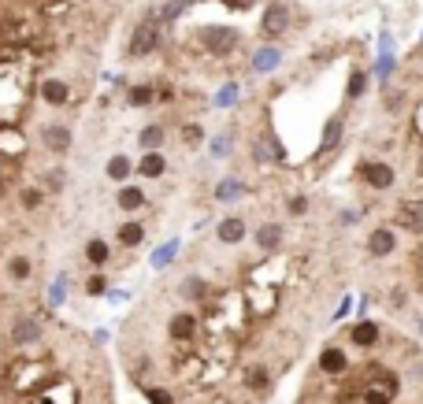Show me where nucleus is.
Here are the masks:
<instances>
[{
	"instance_id": "nucleus-27",
	"label": "nucleus",
	"mask_w": 423,
	"mask_h": 404,
	"mask_svg": "<svg viewBox=\"0 0 423 404\" xmlns=\"http://www.w3.org/2000/svg\"><path fill=\"white\" fill-rule=\"evenodd\" d=\"M67 286H71V274L60 271L56 282H52V289H49V297H45V305H49V308H60L63 300H67Z\"/></svg>"
},
{
	"instance_id": "nucleus-15",
	"label": "nucleus",
	"mask_w": 423,
	"mask_h": 404,
	"mask_svg": "<svg viewBox=\"0 0 423 404\" xmlns=\"http://www.w3.org/2000/svg\"><path fill=\"white\" fill-rule=\"evenodd\" d=\"M249 193H253L249 178H245L242 171H231V174H223V178L212 186V204H242Z\"/></svg>"
},
{
	"instance_id": "nucleus-26",
	"label": "nucleus",
	"mask_w": 423,
	"mask_h": 404,
	"mask_svg": "<svg viewBox=\"0 0 423 404\" xmlns=\"http://www.w3.org/2000/svg\"><path fill=\"white\" fill-rule=\"evenodd\" d=\"M108 289H112V274L108 271H89L82 278V293L86 297H108Z\"/></svg>"
},
{
	"instance_id": "nucleus-4",
	"label": "nucleus",
	"mask_w": 423,
	"mask_h": 404,
	"mask_svg": "<svg viewBox=\"0 0 423 404\" xmlns=\"http://www.w3.org/2000/svg\"><path fill=\"white\" fill-rule=\"evenodd\" d=\"M163 34H168V26L156 19V12L149 4L141 8V15L134 19V26L126 30V41H123V60L126 63H145L152 56H160L163 49Z\"/></svg>"
},
{
	"instance_id": "nucleus-5",
	"label": "nucleus",
	"mask_w": 423,
	"mask_h": 404,
	"mask_svg": "<svg viewBox=\"0 0 423 404\" xmlns=\"http://www.w3.org/2000/svg\"><path fill=\"white\" fill-rule=\"evenodd\" d=\"M34 145H38L45 160H67L71 149H75V130L60 115H41L34 123Z\"/></svg>"
},
{
	"instance_id": "nucleus-1",
	"label": "nucleus",
	"mask_w": 423,
	"mask_h": 404,
	"mask_svg": "<svg viewBox=\"0 0 423 404\" xmlns=\"http://www.w3.org/2000/svg\"><path fill=\"white\" fill-rule=\"evenodd\" d=\"M282 252L182 249L126 323L119 356L149 404H268L345 289V226L334 204L305 219Z\"/></svg>"
},
{
	"instance_id": "nucleus-28",
	"label": "nucleus",
	"mask_w": 423,
	"mask_h": 404,
	"mask_svg": "<svg viewBox=\"0 0 423 404\" xmlns=\"http://www.w3.org/2000/svg\"><path fill=\"white\" fill-rule=\"evenodd\" d=\"M398 67H401V63L393 60V52H382L379 63H375V82H379V86H386V82L398 75Z\"/></svg>"
},
{
	"instance_id": "nucleus-13",
	"label": "nucleus",
	"mask_w": 423,
	"mask_h": 404,
	"mask_svg": "<svg viewBox=\"0 0 423 404\" xmlns=\"http://www.w3.org/2000/svg\"><path fill=\"white\" fill-rule=\"evenodd\" d=\"M115 245L108 241L104 234H89L86 241H82V263H86V271H115Z\"/></svg>"
},
{
	"instance_id": "nucleus-24",
	"label": "nucleus",
	"mask_w": 423,
	"mask_h": 404,
	"mask_svg": "<svg viewBox=\"0 0 423 404\" xmlns=\"http://www.w3.org/2000/svg\"><path fill=\"white\" fill-rule=\"evenodd\" d=\"M100 174H104L112 186H123V182L134 178V160H130L126 152H112V156L104 160V171H100Z\"/></svg>"
},
{
	"instance_id": "nucleus-18",
	"label": "nucleus",
	"mask_w": 423,
	"mask_h": 404,
	"mask_svg": "<svg viewBox=\"0 0 423 404\" xmlns=\"http://www.w3.org/2000/svg\"><path fill=\"white\" fill-rule=\"evenodd\" d=\"M119 86H123V108H134V112L156 108V75L137 82H119Z\"/></svg>"
},
{
	"instance_id": "nucleus-9",
	"label": "nucleus",
	"mask_w": 423,
	"mask_h": 404,
	"mask_svg": "<svg viewBox=\"0 0 423 404\" xmlns=\"http://www.w3.org/2000/svg\"><path fill=\"white\" fill-rule=\"evenodd\" d=\"M382 219L393 226V230H401L404 237H420L423 234V197L404 193V197H398L390 208H386Z\"/></svg>"
},
{
	"instance_id": "nucleus-6",
	"label": "nucleus",
	"mask_w": 423,
	"mask_h": 404,
	"mask_svg": "<svg viewBox=\"0 0 423 404\" xmlns=\"http://www.w3.org/2000/svg\"><path fill=\"white\" fill-rule=\"evenodd\" d=\"M401 230H393L386 219H375L371 226L364 230L361 237V260H364V268H379V263H390L393 256L401 252Z\"/></svg>"
},
{
	"instance_id": "nucleus-20",
	"label": "nucleus",
	"mask_w": 423,
	"mask_h": 404,
	"mask_svg": "<svg viewBox=\"0 0 423 404\" xmlns=\"http://www.w3.org/2000/svg\"><path fill=\"white\" fill-rule=\"evenodd\" d=\"M171 130L179 134V149H186V152H197L201 145H208V130H205V123H201L197 115H190V119H174Z\"/></svg>"
},
{
	"instance_id": "nucleus-30",
	"label": "nucleus",
	"mask_w": 423,
	"mask_h": 404,
	"mask_svg": "<svg viewBox=\"0 0 423 404\" xmlns=\"http://www.w3.org/2000/svg\"><path fill=\"white\" fill-rule=\"evenodd\" d=\"M416 189H420V197H423V186H416Z\"/></svg>"
},
{
	"instance_id": "nucleus-23",
	"label": "nucleus",
	"mask_w": 423,
	"mask_h": 404,
	"mask_svg": "<svg viewBox=\"0 0 423 404\" xmlns=\"http://www.w3.org/2000/svg\"><path fill=\"white\" fill-rule=\"evenodd\" d=\"M182 249H186V245H182V237H168L163 245H156V249H152L149 268H152V271H160V274H163V271H171L174 263H179Z\"/></svg>"
},
{
	"instance_id": "nucleus-22",
	"label": "nucleus",
	"mask_w": 423,
	"mask_h": 404,
	"mask_svg": "<svg viewBox=\"0 0 423 404\" xmlns=\"http://www.w3.org/2000/svg\"><path fill=\"white\" fill-rule=\"evenodd\" d=\"M316 204H319V200L312 197V193H305V189L282 193V212H286V219H293V223L312 219V215H316Z\"/></svg>"
},
{
	"instance_id": "nucleus-7",
	"label": "nucleus",
	"mask_w": 423,
	"mask_h": 404,
	"mask_svg": "<svg viewBox=\"0 0 423 404\" xmlns=\"http://www.w3.org/2000/svg\"><path fill=\"white\" fill-rule=\"evenodd\" d=\"M356 186L371 197H386L398 186V163L393 160H379V156H361L356 160Z\"/></svg>"
},
{
	"instance_id": "nucleus-17",
	"label": "nucleus",
	"mask_w": 423,
	"mask_h": 404,
	"mask_svg": "<svg viewBox=\"0 0 423 404\" xmlns=\"http://www.w3.org/2000/svg\"><path fill=\"white\" fill-rule=\"evenodd\" d=\"M168 174H171V160H168V152H163V149L141 152L134 160V178L137 182H163Z\"/></svg>"
},
{
	"instance_id": "nucleus-19",
	"label": "nucleus",
	"mask_w": 423,
	"mask_h": 404,
	"mask_svg": "<svg viewBox=\"0 0 423 404\" xmlns=\"http://www.w3.org/2000/svg\"><path fill=\"white\" fill-rule=\"evenodd\" d=\"M238 145H242V130H238V119H231L223 130H216L208 137V160H231L238 152Z\"/></svg>"
},
{
	"instance_id": "nucleus-11",
	"label": "nucleus",
	"mask_w": 423,
	"mask_h": 404,
	"mask_svg": "<svg viewBox=\"0 0 423 404\" xmlns=\"http://www.w3.org/2000/svg\"><path fill=\"white\" fill-rule=\"evenodd\" d=\"M112 204H115V212L123 215V219H130V215H145L156 200H152V193L145 189V182L130 178V182H123V186H115Z\"/></svg>"
},
{
	"instance_id": "nucleus-10",
	"label": "nucleus",
	"mask_w": 423,
	"mask_h": 404,
	"mask_svg": "<svg viewBox=\"0 0 423 404\" xmlns=\"http://www.w3.org/2000/svg\"><path fill=\"white\" fill-rule=\"evenodd\" d=\"M249 241H253L256 252H282V249L293 241V230L282 223V219L260 215V219H256V226L249 230Z\"/></svg>"
},
{
	"instance_id": "nucleus-29",
	"label": "nucleus",
	"mask_w": 423,
	"mask_h": 404,
	"mask_svg": "<svg viewBox=\"0 0 423 404\" xmlns=\"http://www.w3.org/2000/svg\"><path fill=\"white\" fill-rule=\"evenodd\" d=\"M349 311H353V293H342V297H338V308L330 311V323H342Z\"/></svg>"
},
{
	"instance_id": "nucleus-14",
	"label": "nucleus",
	"mask_w": 423,
	"mask_h": 404,
	"mask_svg": "<svg viewBox=\"0 0 423 404\" xmlns=\"http://www.w3.org/2000/svg\"><path fill=\"white\" fill-rule=\"evenodd\" d=\"M249 219H245L242 212H231V215H223L216 226H212V237H216L219 245H227V249H238V245H245L249 241Z\"/></svg>"
},
{
	"instance_id": "nucleus-2",
	"label": "nucleus",
	"mask_w": 423,
	"mask_h": 404,
	"mask_svg": "<svg viewBox=\"0 0 423 404\" xmlns=\"http://www.w3.org/2000/svg\"><path fill=\"white\" fill-rule=\"evenodd\" d=\"M293 404H423V342L375 316L338 323Z\"/></svg>"
},
{
	"instance_id": "nucleus-25",
	"label": "nucleus",
	"mask_w": 423,
	"mask_h": 404,
	"mask_svg": "<svg viewBox=\"0 0 423 404\" xmlns=\"http://www.w3.org/2000/svg\"><path fill=\"white\" fill-rule=\"evenodd\" d=\"M238 104H242V82L238 78L223 82V86L208 97V108H216V112H227V108H238Z\"/></svg>"
},
{
	"instance_id": "nucleus-8",
	"label": "nucleus",
	"mask_w": 423,
	"mask_h": 404,
	"mask_svg": "<svg viewBox=\"0 0 423 404\" xmlns=\"http://www.w3.org/2000/svg\"><path fill=\"white\" fill-rule=\"evenodd\" d=\"M293 30H297V4L293 0H268L260 12V38L282 45Z\"/></svg>"
},
{
	"instance_id": "nucleus-12",
	"label": "nucleus",
	"mask_w": 423,
	"mask_h": 404,
	"mask_svg": "<svg viewBox=\"0 0 423 404\" xmlns=\"http://www.w3.org/2000/svg\"><path fill=\"white\" fill-rule=\"evenodd\" d=\"M112 245L119 252H137L145 241L152 237V223L145 215H130V219H119L115 223V230H112Z\"/></svg>"
},
{
	"instance_id": "nucleus-3",
	"label": "nucleus",
	"mask_w": 423,
	"mask_h": 404,
	"mask_svg": "<svg viewBox=\"0 0 423 404\" xmlns=\"http://www.w3.org/2000/svg\"><path fill=\"white\" fill-rule=\"evenodd\" d=\"M0 289L15 297H41L45 289V249L34 237L4 241L0 256Z\"/></svg>"
},
{
	"instance_id": "nucleus-16",
	"label": "nucleus",
	"mask_w": 423,
	"mask_h": 404,
	"mask_svg": "<svg viewBox=\"0 0 423 404\" xmlns=\"http://www.w3.org/2000/svg\"><path fill=\"white\" fill-rule=\"evenodd\" d=\"M282 67V45L260 41L249 56V78H271L275 71Z\"/></svg>"
},
{
	"instance_id": "nucleus-21",
	"label": "nucleus",
	"mask_w": 423,
	"mask_h": 404,
	"mask_svg": "<svg viewBox=\"0 0 423 404\" xmlns=\"http://www.w3.org/2000/svg\"><path fill=\"white\" fill-rule=\"evenodd\" d=\"M168 137H171V123L163 115H156V119H149V123L137 130V149H141V152H156V149L168 145Z\"/></svg>"
}]
</instances>
